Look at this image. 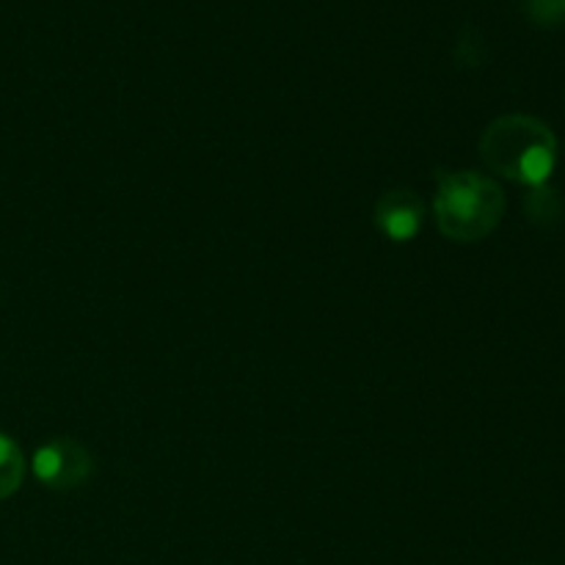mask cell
I'll use <instances>...</instances> for the list:
<instances>
[{
	"label": "cell",
	"instance_id": "1",
	"mask_svg": "<svg viewBox=\"0 0 565 565\" xmlns=\"http://www.w3.org/2000/svg\"><path fill=\"white\" fill-rule=\"evenodd\" d=\"M480 158L494 174L527 188H544L557 163V138L541 119L508 114L480 136Z\"/></svg>",
	"mask_w": 565,
	"mask_h": 565
},
{
	"label": "cell",
	"instance_id": "2",
	"mask_svg": "<svg viewBox=\"0 0 565 565\" xmlns=\"http://www.w3.org/2000/svg\"><path fill=\"white\" fill-rule=\"evenodd\" d=\"M436 226L447 241L478 243L500 226L505 193L500 182L480 171H445L434 199Z\"/></svg>",
	"mask_w": 565,
	"mask_h": 565
},
{
	"label": "cell",
	"instance_id": "3",
	"mask_svg": "<svg viewBox=\"0 0 565 565\" xmlns=\"http://www.w3.org/2000/svg\"><path fill=\"white\" fill-rule=\"evenodd\" d=\"M94 469H97V463H94L92 450L77 439H70V436L44 441L31 458L33 478L44 489L61 491V494L86 486L94 478Z\"/></svg>",
	"mask_w": 565,
	"mask_h": 565
},
{
	"label": "cell",
	"instance_id": "4",
	"mask_svg": "<svg viewBox=\"0 0 565 565\" xmlns=\"http://www.w3.org/2000/svg\"><path fill=\"white\" fill-rule=\"evenodd\" d=\"M425 221V204L408 188L386 191L375 204V226L392 243H408L419 235Z\"/></svg>",
	"mask_w": 565,
	"mask_h": 565
},
{
	"label": "cell",
	"instance_id": "5",
	"mask_svg": "<svg viewBox=\"0 0 565 565\" xmlns=\"http://www.w3.org/2000/svg\"><path fill=\"white\" fill-rule=\"evenodd\" d=\"M25 480V456L9 434L0 430V500L17 494Z\"/></svg>",
	"mask_w": 565,
	"mask_h": 565
},
{
	"label": "cell",
	"instance_id": "6",
	"mask_svg": "<svg viewBox=\"0 0 565 565\" xmlns=\"http://www.w3.org/2000/svg\"><path fill=\"white\" fill-rule=\"evenodd\" d=\"M527 14L544 28L561 25L565 20V0H527Z\"/></svg>",
	"mask_w": 565,
	"mask_h": 565
},
{
	"label": "cell",
	"instance_id": "7",
	"mask_svg": "<svg viewBox=\"0 0 565 565\" xmlns=\"http://www.w3.org/2000/svg\"><path fill=\"white\" fill-rule=\"evenodd\" d=\"M530 565H539V563H530Z\"/></svg>",
	"mask_w": 565,
	"mask_h": 565
}]
</instances>
